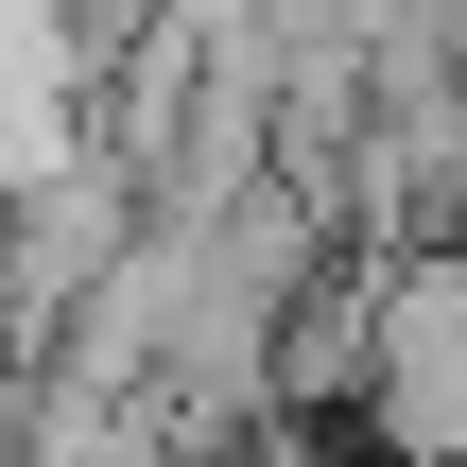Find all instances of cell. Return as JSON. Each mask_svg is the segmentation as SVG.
<instances>
[{"mask_svg":"<svg viewBox=\"0 0 467 467\" xmlns=\"http://www.w3.org/2000/svg\"><path fill=\"white\" fill-rule=\"evenodd\" d=\"M52 17H69V52L104 69V52H139V17H156V0H52Z\"/></svg>","mask_w":467,"mask_h":467,"instance_id":"2","label":"cell"},{"mask_svg":"<svg viewBox=\"0 0 467 467\" xmlns=\"http://www.w3.org/2000/svg\"><path fill=\"white\" fill-rule=\"evenodd\" d=\"M364 451L381 467H467V243H399V260H381Z\"/></svg>","mask_w":467,"mask_h":467,"instance_id":"1","label":"cell"}]
</instances>
